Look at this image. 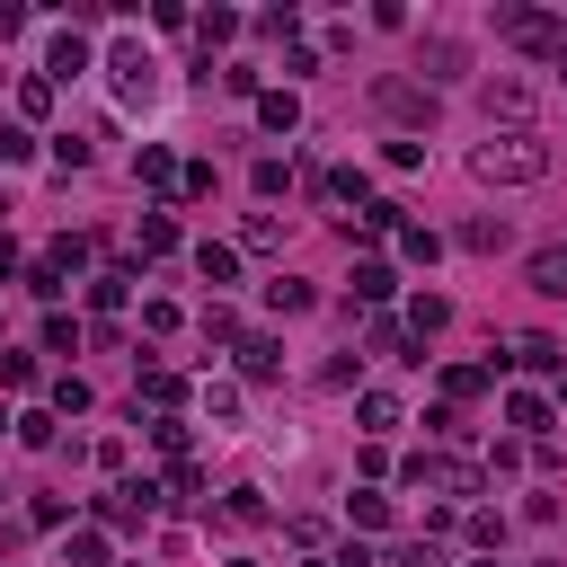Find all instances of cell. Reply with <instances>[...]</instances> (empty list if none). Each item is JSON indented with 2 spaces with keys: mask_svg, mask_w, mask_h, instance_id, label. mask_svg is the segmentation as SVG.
I'll return each instance as SVG.
<instances>
[{
  "mask_svg": "<svg viewBox=\"0 0 567 567\" xmlns=\"http://www.w3.org/2000/svg\"><path fill=\"white\" fill-rule=\"evenodd\" d=\"M470 177L478 186H540L549 177V142L523 124V133H487L478 151H470Z\"/></svg>",
  "mask_w": 567,
  "mask_h": 567,
  "instance_id": "6da1fadb",
  "label": "cell"
},
{
  "mask_svg": "<svg viewBox=\"0 0 567 567\" xmlns=\"http://www.w3.org/2000/svg\"><path fill=\"white\" fill-rule=\"evenodd\" d=\"M106 71H115V97H124V106H151V97H159V62L142 53V35H115V44H106Z\"/></svg>",
  "mask_w": 567,
  "mask_h": 567,
  "instance_id": "7a4b0ae2",
  "label": "cell"
},
{
  "mask_svg": "<svg viewBox=\"0 0 567 567\" xmlns=\"http://www.w3.org/2000/svg\"><path fill=\"white\" fill-rule=\"evenodd\" d=\"M496 35L505 44H523V53H567V18H549V9H496Z\"/></svg>",
  "mask_w": 567,
  "mask_h": 567,
  "instance_id": "3957f363",
  "label": "cell"
},
{
  "mask_svg": "<svg viewBox=\"0 0 567 567\" xmlns=\"http://www.w3.org/2000/svg\"><path fill=\"white\" fill-rule=\"evenodd\" d=\"M399 478H408L416 496H478V470H470V461H452V452H416Z\"/></svg>",
  "mask_w": 567,
  "mask_h": 567,
  "instance_id": "277c9868",
  "label": "cell"
},
{
  "mask_svg": "<svg viewBox=\"0 0 567 567\" xmlns=\"http://www.w3.org/2000/svg\"><path fill=\"white\" fill-rule=\"evenodd\" d=\"M372 97H381L399 124H425V115H434V89H408V80H372Z\"/></svg>",
  "mask_w": 567,
  "mask_h": 567,
  "instance_id": "5b68a950",
  "label": "cell"
},
{
  "mask_svg": "<svg viewBox=\"0 0 567 567\" xmlns=\"http://www.w3.org/2000/svg\"><path fill=\"white\" fill-rule=\"evenodd\" d=\"M532 292H549V301H567V248H532Z\"/></svg>",
  "mask_w": 567,
  "mask_h": 567,
  "instance_id": "8992f818",
  "label": "cell"
},
{
  "mask_svg": "<svg viewBox=\"0 0 567 567\" xmlns=\"http://www.w3.org/2000/svg\"><path fill=\"white\" fill-rule=\"evenodd\" d=\"M71 71H89V44H80V35L62 27V35L44 44V80H71Z\"/></svg>",
  "mask_w": 567,
  "mask_h": 567,
  "instance_id": "52a82bcc",
  "label": "cell"
},
{
  "mask_svg": "<svg viewBox=\"0 0 567 567\" xmlns=\"http://www.w3.org/2000/svg\"><path fill=\"white\" fill-rule=\"evenodd\" d=\"M239 372H248V381H275V372H284V346H275V337H239Z\"/></svg>",
  "mask_w": 567,
  "mask_h": 567,
  "instance_id": "ba28073f",
  "label": "cell"
},
{
  "mask_svg": "<svg viewBox=\"0 0 567 567\" xmlns=\"http://www.w3.org/2000/svg\"><path fill=\"white\" fill-rule=\"evenodd\" d=\"M487 115H514V133H523V115H532V89H523V80H487Z\"/></svg>",
  "mask_w": 567,
  "mask_h": 567,
  "instance_id": "9c48e42d",
  "label": "cell"
},
{
  "mask_svg": "<svg viewBox=\"0 0 567 567\" xmlns=\"http://www.w3.org/2000/svg\"><path fill=\"white\" fill-rule=\"evenodd\" d=\"M257 124H266V133H292V124H301V97H292V89H266V97H257Z\"/></svg>",
  "mask_w": 567,
  "mask_h": 567,
  "instance_id": "30bf717a",
  "label": "cell"
},
{
  "mask_svg": "<svg viewBox=\"0 0 567 567\" xmlns=\"http://www.w3.org/2000/svg\"><path fill=\"white\" fill-rule=\"evenodd\" d=\"M390 292H399V275L381 257H354V301H390Z\"/></svg>",
  "mask_w": 567,
  "mask_h": 567,
  "instance_id": "8fae6325",
  "label": "cell"
},
{
  "mask_svg": "<svg viewBox=\"0 0 567 567\" xmlns=\"http://www.w3.org/2000/svg\"><path fill=\"white\" fill-rule=\"evenodd\" d=\"M133 177H142V186H177V159H168L159 142H142V151H133Z\"/></svg>",
  "mask_w": 567,
  "mask_h": 567,
  "instance_id": "7c38bea8",
  "label": "cell"
},
{
  "mask_svg": "<svg viewBox=\"0 0 567 567\" xmlns=\"http://www.w3.org/2000/svg\"><path fill=\"white\" fill-rule=\"evenodd\" d=\"M354 416H363V434H390V425H399V399H390V390H363Z\"/></svg>",
  "mask_w": 567,
  "mask_h": 567,
  "instance_id": "4fadbf2b",
  "label": "cell"
},
{
  "mask_svg": "<svg viewBox=\"0 0 567 567\" xmlns=\"http://www.w3.org/2000/svg\"><path fill=\"white\" fill-rule=\"evenodd\" d=\"M142 399H151V408H159V416H168V408H177V399H186V381H177V372H142ZM142 399H133V408H142Z\"/></svg>",
  "mask_w": 567,
  "mask_h": 567,
  "instance_id": "5bb4252c",
  "label": "cell"
},
{
  "mask_svg": "<svg viewBox=\"0 0 567 567\" xmlns=\"http://www.w3.org/2000/svg\"><path fill=\"white\" fill-rule=\"evenodd\" d=\"M505 425H523V434H540V425H549V399H532V390H514V399H505Z\"/></svg>",
  "mask_w": 567,
  "mask_h": 567,
  "instance_id": "9a60e30c",
  "label": "cell"
},
{
  "mask_svg": "<svg viewBox=\"0 0 567 567\" xmlns=\"http://www.w3.org/2000/svg\"><path fill=\"white\" fill-rule=\"evenodd\" d=\"M346 523H363V532H381V523H390V496H372V487H354V496H346Z\"/></svg>",
  "mask_w": 567,
  "mask_h": 567,
  "instance_id": "2e32d148",
  "label": "cell"
},
{
  "mask_svg": "<svg viewBox=\"0 0 567 567\" xmlns=\"http://www.w3.org/2000/svg\"><path fill=\"white\" fill-rule=\"evenodd\" d=\"M177 248V221L168 213H142V257H168Z\"/></svg>",
  "mask_w": 567,
  "mask_h": 567,
  "instance_id": "e0dca14e",
  "label": "cell"
},
{
  "mask_svg": "<svg viewBox=\"0 0 567 567\" xmlns=\"http://www.w3.org/2000/svg\"><path fill=\"white\" fill-rule=\"evenodd\" d=\"M195 275H204V284H230V275H239V257H230V248H213V239H204V248H195Z\"/></svg>",
  "mask_w": 567,
  "mask_h": 567,
  "instance_id": "ac0fdd59",
  "label": "cell"
},
{
  "mask_svg": "<svg viewBox=\"0 0 567 567\" xmlns=\"http://www.w3.org/2000/svg\"><path fill=\"white\" fill-rule=\"evenodd\" d=\"M514 363H523V372H558V346H549V337H514Z\"/></svg>",
  "mask_w": 567,
  "mask_h": 567,
  "instance_id": "d6986e66",
  "label": "cell"
},
{
  "mask_svg": "<svg viewBox=\"0 0 567 567\" xmlns=\"http://www.w3.org/2000/svg\"><path fill=\"white\" fill-rule=\"evenodd\" d=\"M221 523H266V496H257V487H230V496H221Z\"/></svg>",
  "mask_w": 567,
  "mask_h": 567,
  "instance_id": "ffe728a7",
  "label": "cell"
},
{
  "mask_svg": "<svg viewBox=\"0 0 567 567\" xmlns=\"http://www.w3.org/2000/svg\"><path fill=\"white\" fill-rule=\"evenodd\" d=\"M266 301H275V310H310V284H301V275H275Z\"/></svg>",
  "mask_w": 567,
  "mask_h": 567,
  "instance_id": "44dd1931",
  "label": "cell"
},
{
  "mask_svg": "<svg viewBox=\"0 0 567 567\" xmlns=\"http://www.w3.org/2000/svg\"><path fill=\"white\" fill-rule=\"evenodd\" d=\"M443 319H452V301H434V292H416V310H408V328H416V337H434Z\"/></svg>",
  "mask_w": 567,
  "mask_h": 567,
  "instance_id": "7402d4cb",
  "label": "cell"
},
{
  "mask_svg": "<svg viewBox=\"0 0 567 567\" xmlns=\"http://www.w3.org/2000/svg\"><path fill=\"white\" fill-rule=\"evenodd\" d=\"M372 354H399V363H416V354H408V328H399V319H372Z\"/></svg>",
  "mask_w": 567,
  "mask_h": 567,
  "instance_id": "603a6c76",
  "label": "cell"
},
{
  "mask_svg": "<svg viewBox=\"0 0 567 567\" xmlns=\"http://www.w3.org/2000/svg\"><path fill=\"white\" fill-rule=\"evenodd\" d=\"M195 35H204V44H230V35H239V18H230V9H204V18H195Z\"/></svg>",
  "mask_w": 567,
  "mask_h": 567,
  "instance_id": "cb8c5ba5",
  "label": "cell"
},
{
  "mask_svg": "<svg viewBox=\"0 0 567 567\" xmlns=\"http://www.w3.org/2000/svg\"><path fill=\"white\" fill-rule=\"evenodd\" d=\"M399 248H408L416 266H434V248H443V239H434V230H416V221H399Z\"/></svg>",
  "mask_w": 567,
  "mask_h": 567,
  "instance_id": "d4e9b609",
  "label": "cell"
},
{
  "mask_svg": "<svg viewBox=\"0 0 567 567\" xmlns=\"http://www.w3.org/2000/svg\"><path fill=\"white\" fill-rule=\"evenodd\" d=\"M18 443H27V452H44V443H53V416H44V408H27V416H18Z\"/></svg>",
  "mask_w": 567,
  "mask_h": 567,
  "instance_id": "484cf974",
  "label": "cell"
},
{
  "mask_svg": "<svg viewBox=\"0 0 567 567\" xmlns=\"http://www.w3.org/2000/svg\"><path fill=\"white\" fill-rule=\"evenodd\" d=\"M151 443H159L168 461H186V425H177V416H151Z\"/></svg>",
  "mask_w": 567,
  "mask_h": 567,
  "instance_id": "4316f807",
  "label": "cell"
},
{
  "mask_svg": "<svg viewBox=\"0 0 567 567\" xmlns=\"http://www.w3.org/2000/svg\"><path fill=\"white\" fill-rule=\"evenodd\" d=\"M53 106V80H18V115H44Z\"/></svg>",
  "mask_w": 567,
  "mask_h": 567,
  "instance_id": "83f0119b",
  "label": "cell"
},
{
  "mask_svg": "<svg viewBox=\"0 0 567 567\" xmlns=\"http://www.w3.org/2000/svg\"><path fill=\"white\" fill-rule=\"evenodd\" d=\"M461 248H478V257H487V248H505V221H470V230H461Z\"/></svg>",
  "mask_w": 567,
  "mask_h": 567,
  "instance_id": "f1b7e54d",
  "label": "cell"
},
{
  "mask_svg": "<svg viewBox=\"0 0 567 567\" xmlns=\"http://www.w3.org/2000/svg\"><path fill=\"white\" fill-rule=\"evenodd\" d=\"M124 292H133V275H97V284H89V301H97V310H115Z\"/></svg>",
  "mask_w": 567,
  "mask_h": 567,
  "instance_id": "f546056e",
  "label": "cell"
},
{
  "mask_svg": "<svg viewBox=\"0 0 567 567\" xmlns=\"http://www.w3.org/2000/svg\"><path fill=\"white\" fill-rule=\"evenodd\" d=\"M142 328L151 337H177V301H142Z\"/></svg>",
  "mask_w": 567,
  "mask_h": 567,
  "instance_id": "4dcf8cb0",
  "label": "cell"
},
{
  "mask_svg": "<svg viewBox=\"0 0 567 567\" xmlns=\"http://www.w3.org/2000/svg\"><path fill=\"white\" fill-rule=\"evenodd\" d=\"M53 408H62V416H80V408H89V381H71V372H62V381H53Z\"/></svg>",
  "mask_w": 567,
  "mask_h": 567,
  "instance_id": "1f68e13d",
  "label": "cell"
},
{
  "mask_svg": "<svg viewBox=\"0 0 567 567\" xmlns=\"http://www.w3.org/2000/svg\"><path fill=\"white\" fill-rule=\"evenodd\" d=\"M71 567H106V540L97 532H71Z\"/></svg>",
  "mask_w": 567,
  "mask_h": 567,
  "instance_id": "d6a6232c",
  "label": "cell"
},
{
  "mask_svg": "<svg viewBox=\"0 0 567 567\" xmlns=\"http://www.w3.org/2000/svg\"><path fill=\"white\" fill-rule=\"evenodd\" d=\"M27 151H35V142H27V133H18V124H0V168H18V159H27Z\"/></svg>",
  "mask_w": 567,
  "mask_h": 567,
  "instance_id": "836d02e7",
  "label": "cell"
},
{
  "mask_svg": "<svg viewBox=\"0 0 567 567\" xmlns=\"http://www.w3.org/2000/svg\"><path fill=\"white\" fill-rule=\"evenodd\" d=\"M390 567H443V549H434V540H408V549H399Z\"/></svg>",
  "mask_w": 567,
  "mask_h": 567,
  "instance_id": "e575fe53",
  "label": "cell"
},
{
  "mask_svg": "<svg viewBox=\"0 0 567 567\" xmlns=\"http://www.w3.org/2000/svg\"><path fill=\"white\" fill-rule=\"evenodd\" d=\"M9 266H18V248H9V239H0V275H9Z\"/></svg>",
  "mask_w": 567,
  "mask_h": 567,
  "instance_id": "d590c367",
  "label": "cell"
},
{
  "mask_svg": "<svg viewBox=\"0 0 567 567\" xmlns=\"http://www.w3.org/2000/svg\"><path fill=\"white\" fill-rule=\"evenodd\" d=\"M230 567H257V558H230Z\"/></svg>",
  "mask_w": 567,
  "mask_h": 567,
  "instance_id": "8d00e7d4",
  "label": "cell"
},
{
  "mask_svg": "<svg viewBox=\"0 0 567 567\" xmlns=\"http://www.w3.org/2000/svg\"><path fill=\"white\" fill-rule=\"evenodd\" d=\"M487 567H496V558H487Z\"/></svg>",
  "mask_w": 567,
  "mask_h": 567,
  "instance_id": "74e56055",
  "label": "cell"
}]
</instances>
